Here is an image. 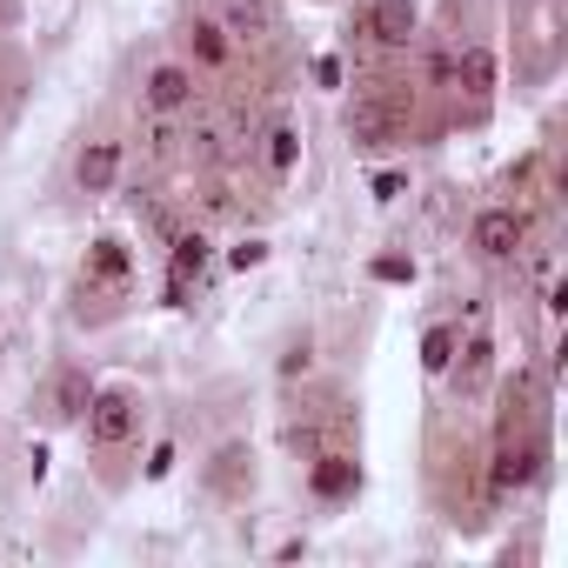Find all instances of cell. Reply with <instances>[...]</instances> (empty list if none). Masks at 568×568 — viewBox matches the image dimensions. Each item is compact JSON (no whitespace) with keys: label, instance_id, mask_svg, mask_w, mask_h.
I'll list each match as a JSON object with an SVG mask.
<instances>
[{"label":"cell","instance_id":"obj_12","mask_svg":"<svg viewBox=\"0 0 568 568\" xmlns=\"http://www.w3.org/2000/svg\"><path fill=\"white\" fill-rule=\"evenodd\" d=\"M475 101V121L488 114V101H495V48H481V41H455V101Z\"/></svg>","mask_w":568,"mask_h":568},{"label":"cell","instance_id":"obj_10","mask_svg":"<svg viewBox=\"0 0 568 568\" xmlns=\"http://www.w3.org/2000/svg\"><path fill=\"white\" fill-rule=\"evenodd\" d=\"M121 161H128V148H121L114 134H88V141H81V154H74V187H81L88 201L114 194V181H121Z\"/></svg>","mask_w":568,"mask_h":568},{"label":"cell","instance_id":"obj_22","mask_svg":"<svg viewBox=\"0 0 568 568\" xmlns=\"http://www.w3.org/2000/svg\"><path fill=\"white\" fill-rule=\"evenodd\" d=\"M8 94H14V88H8V81H0V121H8Z\"/></svg>","mask_w":568,"mask_h":568},{"label":"cell","instance_id":"obj_6","mask_svg":"<svg viewBox=\"0 0 568 568\" xmlns=\"http://www.w3.org/2000/svg\"><path fill=\"white\" fill-rule=\"evenodd\" d=\"M81 295H108L114 308L134 295V241L101 227L88 234V254H81Z\"/></svg>","mask_w":568,"mask_h":568},{"label":"cell","instance_id":"obj_11","mask_svg":"<svg viewBox=\"0 0 568 568\" xmlns=\"http://www.w3.org/2000/svg\"><path fill=\"white\" fill-rule=\"evenodd\" d=\"M462 402H475V395H488V382H495V335L488 328H475L462 348H455V362H448V375H442Z\"/></svg>","mask_w":568,"mask_h":568},{"label":"cell","instance_id":"obj_17","mask_svg":"<svg viewBox=\"0 0 568 568\" xmlns=\"http://www.w3.org/2000/svg\"><path fill=\"white\" fill-rule=\"evenodd\" d=\"M261 261H267V241H261V234H241V241L227 247V267H241V274L261 267Z\"/></svg>","mask_w":568,"mask_h":568},{"label":"cell","instance_id":"obj_8","mask_svg":"<svg viewBox=\"0 0 568 568\" xmlns=\"http://www.w3.org/2000/svg\"><path fill=\"white\" fill-rule=\"evenodd\" d=\"M201 488H207L214 501H227V508L247 501V495H254V442H241V435L221 442V448L201 462Z\"/></svg>","mask_w":568,"mask_h":568},{"label":"cell","instance_id":"obj_19","mask_svg":"<svg viewBox=\"0 0 568 568\" xmlns=\"http://www.w3.org/2000/svg\"><path fill=\"white\" fill-rule=\"evenodd\" d=\"M308 362H315V355H308V335H302V342L288 348V362H281V375H308Z\"/></svg>","mask_w":568,"mask_h":568},{"label":"cell","instance_id":"obj_14","mask_svg":"<svg viewBox=\"0 0 568 568\" xmlns=\"http://www.w3.org/2000/svg\"><path fill=\"white\" fill-rule=\"evenodd\" d=\"M308 488H315V501H355L362 462H355L348 448H322V455L308 462Z\"/></svg>","mask_w":568,"mask_h":568},{"label":"cell","instance_id":"obj_1","mask_svg":"<svg viewBox=\"0 0 568 568\" xmlns=\"http://www.w3.org/2000/svg\"><path fill=\"white\" fill-rule=\"evenodd\" d=\"M141 422H148V395L134 388V382H94V395H88V408H81V442H88V455H101V462H114V455H128L134 442H141Z\"/></svg>","mask_w":568,"mask_h":568},{"label":"cell","instance_id":"obj_3","mask_svg":"<svg viewBox=\"0 0 568 568\" xmlns=\"http://www.w3.org/2000/svg\"><path fill=\"white\" fill-rule=\"evenodd\" d=\"M528 234H535V221H528L521 201H488V207L468 214V254H475L481 267L521 261V254H528Z\"/></svg>","mask_w":568,"mask_h":568},{"label":"cell","instance_id":"obj_2","mask_svg":"<svg viewBox=\"0 0 568 568\" xmlns=\"http://www.w3.org/2000/svg\"><path fill=\"white\" fill-rule=\"evenodd\" d=\"M415 34H422L415 0H355L348 8V48L368 61H408Z\"/></svg>","mask_w":568,"mask_h":568},{"label":"cell","instance_id":"obj_21","mask_svg":"<svg viewBox=\"0 0 568 568\" xmlns=\"http://www.w3.org/2000/svg\"><path fill=\"white\" fill-rule=\"evenodd\" d=\"M382 281H415V261H375Z\"/></svg>","mask_w":568,"mask_h":568},{"label":"cell","instance_id":"obj_5","mask_svg":"<svg viewBox=\"0 0 568 568\" xmlns=\"http://www.w3.org/2000/svg\"><path fill=\"white\" fill-rule=\"evenodd\" d=\"M134 94H141V114L148 121H187L201 108V74L181 54H161V61L141 68V88Z\"/></svg>","mask_w":568,"mask_h":568},{"label":"cell","instance_id":"obj_16","mask_svg":"<svg viewBox=\"0 0 568 568\" xmlns=\"http://www.w3.org/2000/svg\"><path fill=\"white\" fill-rule=\"evenodd\" d=\"M455 348H462V328L455 322H428V335H422V375L442 382L448 362H455Z\"/></svg>","mask_w":568,"mask_h":568},{"label":"cell","instance_id":"obj_9","mask_svg":"<svg viewBox=\"0 0 568 568\" xmlns=\"http://www.w3.org/2000/svg\"><path fill=\"white\" fill-rule=\"evenodd\" d=\"M207 261H214V234H207L201 221H187V227L168 234V302H174V308H181V295H187V281L207 274Z\"/></svg>","mask_w":568,"mask_h":568},{"label":"cell","instance_id":"obj_4","mask_svg":"<svg viewBox=\"0 0 568 568\" xmlns=\"http://www.w3.org/2000/svg\"><path fill=\"white\" fill-rule=\"evenodd\" d=\"M174 54H181L201 81H221V74H234V61H241V48H234V34L221 28L214 8H187V14L174 21Z\"/></svg>","mask_w":568,"mask_h":568},{"label":"cell","instance_id":"obj_23","mask_svg":"<svg viewBox=\"0 0 568 568\" xmlns=\"http://www.w3.org/2000/svg\"><path fill=\"white\" fill-rule=\"evenodd\" d=\"M8 21H14V14H8V0H0V34H8Z\"/></svg>","mask_w":568,"mask_h":568},{"label":"cell","instance_id":"obj_20","mask_svg":"<svg viewBox=\"0 0 568 568\" xmlns=\"http://www.w3.org/2000/svg\"><path fill=\"white\" fill-rule=\"evenodd\" d=\"M161 475H174V442H161L154 462H148V481H161Z\"/></svg>","mask_w":568,"mask_h":568},{"label":"cell","instance_id":"obj_13","mask_svg":"<svg viewBox=\"0 0 568 568\" xmlns=\"http://www.w3.org/2000/svg\"><path fill=\"white\" fill-rule=\"evenodd\" d=\"M254 154H261V174L281 187L295 168H302V128H295V114H274L267 128H261V141H254Z\"/></svg>","mask_w":568,"mask_h":568},{"label":"cell","instance_id":"obj_18","mask_svg":"<svg viewBox=\"0 0 568 568\" xmlns=\"http://www.w3.org/2000/svg\"><path fill=\"white\" fill-rule=\"evenodd\" d=\"M402 187H408V174H402V168L375 174V201H402Z\"/></svg>","mask_w":568,"mask_h":568},{"label":"cell","instance_id":"obj_15","mask_svg":"<svg viewBox=\"0 0 568 568\" xmlns=\"http://www.w3.org/2000/svg\"><path fill=\"white\" fill-rule=\"evenodd\" d=\"M221 28L234 34V48H261V41H274V8L267 0H221Z\"/></svg>","mask_w":568,"mask_h":568},{"label":"cell","instance_id":"obj_7","mask_svg":"<svg viewBox=\"0 0 568 568\" xmlns=\"http://www.w3.org/2000/svg\"><path fill=\"white\" fill-rule=\"evenodd\" d=\"M88 395H94V375L81 368V362H54L48 368V382H41V395H34V408H41V422L48 428H74L81 422V408H88Z\"/></svg>","mask_w":568,"mask_h":568}]
</instances>
